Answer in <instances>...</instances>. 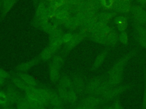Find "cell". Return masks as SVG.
I'll use <instances>...</instances> for the list:
<instances>
[{"label": "cell", "mask_w": 146, "mask_h": 109, "mask_svg": "<svg viewBox=\"0 0 146 109\" xmlns=\"http://www.w3.org/2000/svg\"><path fill=\"white\" fill-rule=\"evenodd\" d=\"M10 77L9 74L5 70L0 68V78L3 79H6Z\"/></svg>", "instance_id": "25"}, {"label": "cell", "mask_w": 146, "mask_h": 109, "mask_svg": "<svg viewBox=\"0 0 146 109\" xmlns=\"http://www.w3.org/2000/svg\"><path fill=\"white\" fill-rule=\"evenodd\" d=\"M74 109H94V108H91L90 107H88L87 106L80 104L79 106H78L76 108H75Z\"/></svg>", "instance_id": "27"}, {"label": "cell", "mask_w": 146, "mask_h": 109, "mask_svg": "<svg viewBox=\"0 0 146 109\" xmlns=\"http://www.w3.org/2000/svg\"><path fill=\"white\" fill-rule=\"evenodd\" d=\"M62 99L56 93H51L49 102L53 107H62Z\"/></svg>", "instance_id": "11"}, {"label": "cell", "mask_w": 146, "mask_h": 109, "mask_svg": "<svg viewBox=\"0 0 146 109\" xmlns=\"http://www.w3.org/2000/svg\"><path fill=\"white\" fill-rule=\"evenodd\" d=\"M62 43H63L62 41L61 38L55 37L51 41L49 47H51L54 51H56L60 47Z\"/></svg>", "instance_id": "20"}, {"label": "cell", "mask_w": 146, "mask_h": 109, "mask_svg": "<svg viewBox=\"0 0 146 109\" xmlns=\"http://www.w3.org/2000/svg\"><path fill=\"white\" fill-rule=\"evenodd\" d=\"M59 70L60 69L55 67L54 66L50 65V76L51 79L53 82H56L58 81L60 77V74H59Z\"/></svg>", "instance_id": "14"}, {"label": "cell", "mask_w": 146, "mask_h": 109, "mask_svg": "<svg viewBox=\"0 0 146 109\" xmlns=\"http://www.w3.org/2000/svg\"><path fill=\"white\" fill-rule=\"evenodd\" d=\"M60 86L66 89H75L73 84V81L67 77H63L61 78L59 82Z\"/></svg>", "instance_id": "13"}, {"label": "cell", "mask_w": 146, "mask_h": 109, "mask_svg": "<svg viewBox=\"0 0 146 109\" xmlns=\"http://www.w3.org/2000/svg\"><path fill=\"white\" fill-rule=\"evenodd\" d=\"M6 93L11 103H17L23 98L20 92L15 87V85L9 86L6 89Z\"/></svg>", "instance_id": "4"}, {"label": "cell", "mask_w": 146, "mask_h": 109, "mask_svg": "<svg viewBox=\"0 0 146 109\" xmlns=\"http://www.w3.org/2000/svg\"><path fill=\"white\" fill-rule=\"evenodd\" d=\"M75 89L78 90H82L84 86V83L83 79L81 77H76L72 81Z\"/></svg>", "instance_id": "18"}, {"label": "cell", "mask_w": 146, "mask_h": 109, "mask_svg": "<svg viewBox=\"0 0 146 109\" xmlns=\"http://www.w3.org/2000/svg\"><path fill=\"white\" fill-rule=\"evenodd\" d=\"M136 38L140 46L146 49V29L143 28H137Z\"/></svg>", "instance_id": "7"}, {"label": "cell", "mask_w": 146, "mask_h": 109, "mask_svg": "<svg viewBox=\"0 0 146 109\" xmlns=\"http://www.w3.org/2000/svg\"><path fill=\"white\" fill-rule=\"evenodd\" d=\"M2 109H14V108L12 107H10V106H7L3 107Z\"/></svg>", "instance_id": "29"}, {"label": "cell", "mask_w": 146, "mask_h": 109, "mask_svg": "<svg viewBox=\"0 0 146 109\" xmlns=\"http://www.w3.org/2000/svg\"><path fill=\"white\" fill-rule=\"evenodd\" d=\"M62 63H63L62 58L59 56H55L52 60L51 65L60 69L62 66Z\"/></svg>", "instance_id": "22"}, {"label": "cell", "mask_w": 146, "mask_h": 109, "mask_svg": "<svg viewBox=\"0 0 146 109\" xmlns=\"http://www.w3.org/2000/svg\"><path fill=\"white\" fill-rule=\"evenodd\" d=\"M134 54H135V51H131L128 53H127L125 55H124L123 57H122L121 58H120L119 60H117L112 65V66L108 72L107 76L113 74L116 72L124 71V67L127 64V62Z\"/></svg>", "instance_id": "2"}, {"label": "cell", "mask_w": 146, "mask_h": 109, "mask_svg": "<svg viewBox=\"0 0 146 109\" xmlns=\"http://www.w3.org/2000/svg\"><path fill=\"white\" fill-rule=\"evenodd\" d=\"M36 62V60L34 59L33 60H31L30 61L27 62L26 63H23L22 64H20L17 68L16 69L19 72H24L29 69H30L33 65H35V64Z\"/></svg>", "instance_id": "12"}, {"label": "cell", "mask_w": 146, "mask_h": 109, "mask_svg": "<svg viewBox=\"0 0 146 109\" xmlns=\"http://www.w3.org/2000/svg\"><path fill=\"white\" fill-rule=\"evenodd\" d=\"M128 86H116L107 90L103 94L102 99L103 100H110L120 94L122 92L127 90Z\"/></svg>", "instance_id": "3"}, {"label": "cell", "mask_w": 146, "mask_h": 109, "mask_svg": "<svg viewBox=\"0 0 146 109\" xmlns=\"http://www.w3.org/2000/svg\"><path fill=\"white\" fill-rule=\"evenodd\" d=\"M110 87L107 79L95 78L88 83L86 87V90L91 95L98 96L100 94L102 95Z\"/></svg>", "instance_id": "1"}, {"label": "cell", "mask_w": 146, "mask_h": 109, "mask_svg": "<svg viewBox=\"0 0 146 109\" xmlns=\"http://www.w3.org/2000/svg\"><path fill=\"white\" fill-rule=\"evenodd\" d=\"M12 81L14 85L18 89L21 90H23L25 92L32 91L35 87L31 86L27 83H26L25 81H23L22 79H21L19 77H14L12 78Z\"/></svg>", "instance_id": "6"}, {"label": "cell", "mask_w": 146, "mask_h": 109, "mask_svg": "<svg viewBox=\"0 0 146 109\" xmlns=\"http://www.w3.org/2000/svg\"><path fill=\"white\" fill-rule=\"evenodd\" d=\"M103 109H113L112 106H108V107H106Z\"/></svg>", "instance_id": "32"}, {"label": "cell", "mask_w": 146, "mask_h": 109, "mask_svg": "<svg viewBox=\"0 0 146 109\" xmlns=\"http://www.w3.org/2000/svg\"><path fill=\"white\" fill-rule=\"evenodd\" d=\"M82 39V36L80 35H76V36H74L71 39L70 41H68L67 44V47L68 48H72L76 46Z\"/></svg>", "instance_id": "19"}, {"label": "cell", "mask_w": 146, "mask_h": 109, "mask_svg": "<svg viewBox=\"0 0 146 109\" xmlns=\"http://www.w3.org/2000/svg\"><path fill=\"white\" fill-rule=\"evenodd\" d=\"M74 35H72L71 33H66L64 35H63L61 37V40L62 43H67L68 41L71 40V39L72 38Z\"/></svg>", "instance_id": "24"}, {"label": "cell", "mask_w": 146, "mask_h": 109, "mask_svg": "<svg viewBox=\"0 0 146 109\" xmlns=\"http://www.w3.org/2000/svg\"><path fill=\"white\" fill-rule=\"evenodd\" d=\"M128 37L127 33L125 31L120 32L119 33V41L121 44H125L128 43Z\"/></svg>", "instance_id": "23"}, {"label": "cell", "mask_w": 146, "mask_h": 109, "mask_svg": "<svg viewBox=\"0 0 146 109\" xmlns=\"http://www.w3.org/2000/svg\"><path fill=\"white\" fill-rule=\"evenodd\" d=\"M102 101L103 99L102 98H99L97 95H90L84 98L82 101L81 104L95 109Z\"/></svg>", "instance_id": "5"}, {"label": "cell", "mask_w": 146, "mask_h": 109, "mask_svg": "<svg viewBox=\"0 0 146 109\" xmlns=\"http://www.w3.org/2000/svg\"><path fill=\"white\" fill-rule=\"evenodd\" d=\"M33 91L45 103H47L49 102V99L50 98L51 93L48 91L43 89H38L34 87Z\"/></svg>", "instance_id": "8"}, {"label": "cell", "mask_w": 146, "mask_h": 109, "mask_svg": "<svg viewBox=\"0 0 146 109\" xmlns=\"http://www.w3.org/2000/svg\"><path fill=\"white\" fill-rule=\"evenodd\" d=\"M107 53H108V49H106L100 53H99L98 55V56L96 57L95 60V61L92 66L93 69H97L102 65V64L103 63L106 57Z\"/></svg>", "instance_id": "9"}, {"label": "cell", "mask_w": 146, "mask_h": 109, "mask_svg": "<svg viewBox=\"0 0 146 109\" xmlns=\"http://www.w3.org/2000/svg\"><path fill=\"white\" fill-rule=\"evenodd\" d=\"M55 51H54L51 47H48L46 48L41 53V58L43 60H47L50 58L53 54H54Z\"/></svg>", "instance_id": "15"}, {"label": "cell", "mask_w": 146, "mask_h": 109, "mask_svg": "<svg viewBox=\"0 0 146 109\" xmlns=\"http://www.w3.org/2000/svg\"><path fill=\"white\" fill-rule=\"evenodd\" d=\"M52 109H63L62 107H53Z\"/></svg>", "instance_id": "31"}, {"label": "cell", "mask_w": 146, "mask_h": 109, "mask_svg": "<svg viewBox=\"0 0 146 109\" xmlns=\"http://www.w3.org/2000/svg\"><path fill=\"white\" fill-rule=\"evenodd\" d=\"M17 109H31L30 107L29 102L25 98H23L19 102L17 103Z\"/></svg>", "instance_id": "21"}, {"label": "cell", "mask_w": 146, "mask_h": 109, "mask_svg": "<svg viewBox=\"0 0 146 109\" xmlns=\"http://www.w3.org/2000/svg\"><path fill=\"white\" fill-rule=\"evenodd\" d=\"M5 79H3L0 78V85H2V84H3V83L5 82Z\"/></svg>", "instance_id": "30"}, {"label": "cell", "mask_w": 146, "mask_h": 109, "mask_svg": "<svg viewBox=\"0 0 146 109\" xmlns=\"http://www.w3.org/2000/svg\"><path fill=\"white\" fill-rule=\"evenodd\" d=\"M68 91H69V89L59 86L58 90V94L59 95V97L61 98V99L63 100H65L67 102Z\"/></svg>", "instance_id": "17"}, {"label": "cell", "mask_w": 146, "mask_h": 109, "mask_svg": "<svg viewBox=\"0 0 146 109\" xmlns=\"http://www.w3.org/2000/svg\"><path fill=\"white\" fill-rule=\"evenodd\" d=\"M11 102L6 94L3 91H0V106L2 107H5L7 106H10Z\"/></svg>", "instance_id": "16"}, {"label": "cell", "mask_w": 146, "mask_h": 109, "mask_svg": "<svg viewBox=\"0 0 146 109\" xmlns=\"http://www.w3.org/2000/svg\"><path fill=\"white\" fill-rule=\"evenodd\" d=\"M143 108L144 109H146V85L145 86L144 93V97H143Z\"/></svg>", "instance_id": "28"}, {"label": "cell", "mask_w": 146, "mask_h": 109, "mask_svg": "<svg viewBox=\"0 0 146 109\" xmlns=\"http://www.w3.org/2000/svg\"><path fill=\"white\" fill-rule=\"evenodd\" d=\"M18 77H19L21 79H22L23 81H25L28 85L35 87L37 84L36 80L31 76L27 74L26 73L19 72L18 74Z\"/></svg>", "instance_id": "10"}, {"label": "cell", "mask_w": 146, "mask_h": 109, "mask_svg": "<svg viewBox=\"0 0 146 109\" xmlns=\"http://www.w3.org/2000/svg\"><path fill=\"white\" fill-rule=\"evenodd\" d=\"M113 109H123L120 102L118 100H116L112 106Z\"/></svg>", "instance_id": "26"}]
</instances>
